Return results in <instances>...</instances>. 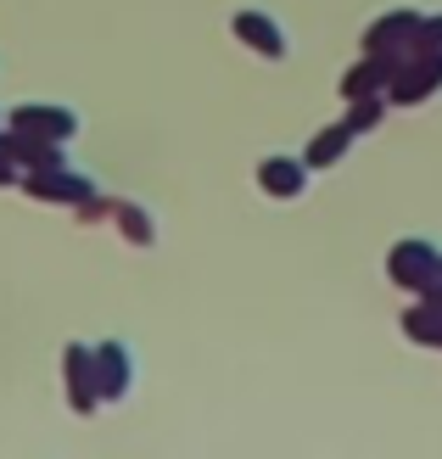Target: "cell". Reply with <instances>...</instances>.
Returning <instances> with one entry per match:
<instances>
[{
  "label": "cell",
  "instance_id": "1",
  "mask_svg": "<svg viewBox=\"0 0 442 459\" xmlns=\"http://www.w3.org/2000/svg\"><path fill=\"white\" fill-rule=\"evenodd\" d=\"M392 281H398V286H414V291H437V281H442L437 247H426V241L392 247Z\"/></svg>",
  "mask_w": 442,
  "mask_h": 459
},
{
  "label": "cell",
  "instance_id": "2",
  "mask_svg": "<svg viewBox=\"0 0 442 459\" xmlns=\"http://www.w3.org/2000/svg\"><path fill=\"white\" fill-rule=\"evenodd\" d=\"M29 196L39 202H79V208H90V202H101V186L96 179H84V174H56V169H34L29 179Z\"/></svg>",
  "mask_w": 442,
  "mask_h": 459
},
{
  "label": "cell",
  "instance_id": "3",
  "mask_svg": "<svg viewBox=\"0 0 442 459\" xmlns=\"http://www.w3.org/2000/svg\"><path fill=\"white\" fill-rule=\"evenodd\" d=\"M12 129L39 134V141H74V134H79V112L74 107H17Z\"/></svg>",
  "mask_w": 442,
  "mask_h": 459
},
{
  "label": "cell",
  "instance_id": "4",
  "mask_svg": "<svg viewBox=\"0 0 442 459\" xmlns=\"http://www.w3.org/2000/svg\"><path fill=\"white\" fill-rule=\"evenodd\" d=\"M96 381H101V398H124L134 386V353L124 342H101L96 348Z\"/></svg>",
  "mask_w": 442,
  "mask_h": 459
},
{
  "label": "cell",
  "instance_id": "5",
  "mask_svg": "<svg viewBox=\"0 0 442 459\" xmlns=\"http://www.w3.org/2000/svg\"><path fill=\"white\" fill-rule=\"evenodd\" d=\"M67 393H74V409H79V415H84V409H96V398H101L96 353H90L84 342H74V348H67Z\"/></svg>",
  "mask_w": 442,
  "mask_h": 459
},
{
  "label": "cell",
  "instance_id": "6",
  "mask_svg": "<svg viewBox=\"0 0 442 459\" xmlns=\"http://www.w3.org/2000/svg\"><path fill=\"white\" fill-rule=\"evenodd\" d=\"M236 34H241V39L252 45V51H264V56H274V62L286 56V29H281V22H274V17H264L258 6L236 12Z\"/></svg>",
  "mask_w": 442,
  "mask_h": 459
},
{
  "label": "cell",
  "instance_id": "7",
  "mask_svg": "<svg viewBox=\"0 0 442 459\" xmlns=\"http://www.w3.org/2000/svg\"><path fill=\"white\" fill-rule=\"evenodd\" d=\"M258 186H264L269 196L291 202V196H302V191H308V163H297V157H264V169H258Z\"/></svg>",
  "mask_w": 442,
  "mask_h": 459
},
{
  "label": "cell",
  "instance_id": "8",
  "mask_svg": "<svg viewBox=\"0 0 442 459\" xmlns=\"http://www.w3.org/2000/svg\"><path fill=\"white\" fill-rule=\"evenodd\" d=\"M353 141H359L353 124H331V129H319L308 141V157H302V163H308V169H331V163H342V157L353 152Z\"/></svg>",
  "mask_w": 442,
  "mask_h": 459
},
{
  "label": "cell",
  "instance_id": "9",
  "mask_svg": "<svg viewBox=\"0 0 442 459\" xmlns=\"http://www.w3.org/2000/svg\"><path fill=\"white\" fill-rule=\"evenodd\" d=\"M437 84H442V56L420 62V67H414V74L403 67V74H398V84H392V96H398V101H420V96H431Z\"/></svg>",
  "mask_w": 442,
  "mask_h": 459
},
{
  "label": "cell",
  "instance_id": "10",
  "mask_svg": "<svg viewBox=\"0 0 442 459\" xmlns=\"http://www.w3.org/2000/svg\"><path fill=\"white\" fill-rule=\"evenodd\" d=\"M414 29H420V17H414V12H392V17H381L376 29L364 34V45L386 56V51H392V39H403V34H414Z\"/></svg>",
  "mask_w": 442,
  "mask_h": 459
},
{
  "label": "cell",
  "instance_id": "11",
  "mask_svg": "<svg viewBox=\"0 0 442 459\" xmlns=\"http://www.w3.org/2000/svg\"><path fill=\"white\" fill-rule=\"evenodd\" d=\"M386 79H392V62L376 51V62H359L353 74L342 79V90H347V96H376V84H386Z\"/></svg>",
  "mask_w": 442,
  "mask_h": 459
},
{
  "label": "cell",
  "instance_id": "12",
  "mask_svg": "<svg viewBox=\"0 0 442 459\" xmlns=\"http://www.w3.org/2000/svg\"><path fill=\"white\" fill-rule=\"evenodd\" d=\"M118 213H124V241H134V247H152L157 241V219L146 208H118Z\"/></svg>",
  "mask_w": 442,
  "mask_h": 459
},
{
  "label": "cell",
  "instance_id": "13",
  "mask_svg": "<svg viewBox=\"0 0 442 459\" xmlns=\"http://www.w3.org/2000/svg\"><path fill=\"white\" fill-rule=\"evenodd\" d=\"M381 96H353V112H347V124H353V129H376L381 124Z\"/></svg>",
  "mask_w": 442,
  "mask_h": 459
}]
</instances>
